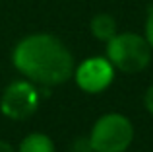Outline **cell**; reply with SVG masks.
<instances>
[{
	"label": "cell",
	"mask_w": 153,
	"mask_h": 152,
	"mask_svg": "<svg viewBox=\"0 0 153 152\" xmlns=\"http://www.w3.org/2000/svg\"><path fill=\"white\" fill-rule=\"evenodd\" d=\"M143 105H146V109L153 115V84H151L149 88H147L146 96H143Z\"/></svg>",
	"instance_id": "cell-9"
},
{
	"label": "cell",
	"mask_w": 153,
	"mask_h": 152,
	"mask_svg": "<svg viewBox=\"0 0 153 152\" xmlns=\"http://www.w3.org/2000/svg\"><path fill=\"white\" fill-rule=\"evenodd\" d=\"M134 141V127L124 115L107 113L91 129L89 144L93 152H124Z\"/></svg>",
	"instance_id": "cell-3"
},
{
	"label": "cell",
	"mask_w": 153,
	"mask_h": 152,
	"mask_svg": "<svg viewBox=\"0 0 153 152\" xmlns=\"http://www.w3.org/2000/svg\"><path fill=\"white\" fill-rule=\"evenodd\" d=\"M89 29L95 39L99 41H111L118 31H116V20L111 14H97L89 22Z\"/></svg>",
	"instance_id": "cell-6"
},
{
	"label": "cell",
	"mask_w": 153,
	"mask_h": 152,
	"mask_svg": "<svg viewBox=\"0 0 153 152\" xmlns=\"http://www.w3.org/2000/svg\"><path fill=\"white\" fill-rule=\"evenodd\" d=\"M112 76H114V66L105 57H91L76 68L78 86L89 94H99L105 88H108Z\"/></svg>",
	"instance_id": "cell-5"
},
{
	"label": "cell",
	"mask_w": 153,
	"mask_h": 152,
	"mask_svg": "<svg viewBox=\"0 0 153 152\" xmlns=\"http://www.w3.org/2000/svg\"><path fill=\"white\" fill-rule=\"evenodd\" d=\"M107 59L114 68L126 74L142 72L151 61V47L138 33H116L107 41Z\"/></svg>",
	"instance_id": "cell-2"
},
{
	"label": "cell",
	"mask_w": 153,
	"mask_h": 152,
	"mask_svg": "<svg viewBox=\"0 0 153 152\" xmlns=\"http://www.w3.org/2000/svg\"><path fill=\"white\" fill-rule=\"evenodd\" d=\"M146 41L149 43L151 51H153V8H149L146 18Z\"/></svg>",
	"instance_id": "cell-8"
},
{
	"label": "cell",
	"mask_w": 153,
	"mask_h": 152,
	"mask_svg": "<svg viewBox=\"0 0 153 152\" xmlns=\"http://www.w3.org/2000/svg\"><path fill=\"white\" fill-rule=\"evenodd\" d=\"M14 66L39 84H62L74 74V59L58 37L33 33L23 37L12 53Z\"/></svg>",
	"instance_id": "cell-1"
},
{
	"label": "cell",
	"mask_w": 153,
	"mask_h": 152,
	"mask_svg": "<svg viewBox=\"0 0 153 152\" xmlns=\"http://www.w3.org/2000/svg\"><path fill=\"white\" fill-rule=\"evenodd\" d=\"M0 152H14V148H12V144H10V142L0 141Z\"/></svg>",
	"instance_id": "cell-10"
},
{
	"label": "cell",
	"mask_w": 153,
	"mask_h": 152,
	"mask_svg": "<svg viewBox=\"0 0 153 152\" xmlns=\"http://www.w3.org/2000/svg\"><path fill=\"white\" fill-rule=\"evenodd\" d=\"M37 103H39L37 90H35L29 82L19 80V82L10 84V86L4 90L0 107H2V113L6 115V117L22 121V119H27L37 109Z\"/></svg>",
	"instance_id": "cell-4"
},
{
	"label": "cell",
	"mask_w": 153,
	"mask_h": 152,
	"mask_svg": "<svg viewBox=\"0 0 153 152\" xmlns=\"http://www.w3.org/2000/svg\"><path fill=\"white\" fill-rule=\"evenodd\" d=\"M19 152H54V144L47 135L33 133V135H27L22 141Z\"/></svg>",
	"instance_id": "cell-7"
}]
</instances>
